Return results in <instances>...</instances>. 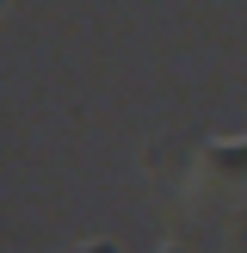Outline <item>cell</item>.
<instances>
[{
    "label": "cell",
    "instance_id": "6da1fadb",
    "mask_svg": "<svg viewBox=\"0 0 247 253\" xmlns=\"http://www.w3.org/2000/svg\"><path fill=\"white\" fill-rule=\"evenodd\" d=\"M192 185L210 198H247V136H222L204 142L192 161Z\"/></svg>",
    "mask_w": 247,
    "mask_h": 253
},
{
    "label": "cell",
    "instance_id": "7a4b0ae2",
    "mask_svg": "<svg viewBox=\"0 0 247 253\" xmlns=\"http://www.w3.org/2000/svg\"><path fill=\"white\" fill-rule=\"evenodd\" d=\"M86 253H111V247H86Z\"/></svg>",
    "mask_w": 247,
    "mask_h": 253
}]
</instances>
